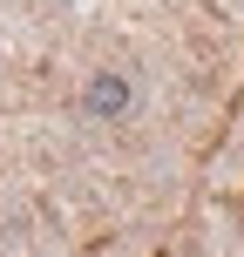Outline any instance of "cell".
I'll return each mask as SVG.
<instances>
[{"mask_svg": "<svg viewBox=\"0 0 244 257\" xmlns=\"http://www.w3.org/2000/svg\"><path fill=\"white\" fill-rule=\"evenodd\" d=\"M122 102H129V88L116 75H95L89 81V108H95V115H122Z\"/></svg>", "mask_w": 244, "mask_h": 257, "instance_id": "6da1fadb", "label": "cell"}]
</instances>
